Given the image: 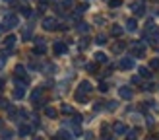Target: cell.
<instances>
[{"label":"cell","mask_w":159,"mask_h":140,"mask_svg":"<svg viewBox=\"0 0 159 140\" xmlns=\"http://www.w3.org/2000/svg\"><path fill=\"white\" fill-rule=\"evenodd\" d=\"M130 51H132V54H134L136 58L144 57V54H146V41H136V43H132Z\"/></svg>","instance_id":"obj_1"},{"label":"cell","mask_w":159,"mask_h":140,"mask_svg":"<svg viewBox=\"0 0 159 140\" xmlns=\"http://www.w3.org/2000/svg\"><path fill=\"white\" fill-rule=\"evenodd\" d=\"M146 37H149V41H152V43L159 41V29H157V26H153L152 21H149L148 27H146Z\"/></svg>","instance_id":"obj_2"},{"label":"cell","mask_w":159,"mask_h":140,"mask_svg":"<svg viewBox=\"0 0 159 140\" xmlns=\"http://www.w3.org/2000/svg\"><path fill=\"white\" fill-rule=\"evenodd\" d=\"M18 16H16V14H6L4 16V27L6 29H12V27H16V26H18Z\"/></svg>","instance_id":"obj_3"},{"label":"cell","mask_w":159,"mask_h":140,"mask_svg":"<svg viewBox=\"0 0 159 140\" xmlns=\"http://www.w3.org/2000/svg\"><path fill=\"white\" fill-rule=\"evenodd\" d=\"M118 68L120 70H132L134 68V58L132 57H124L118 60Z\"/></svg>","instance_id":"obj_4"},{"label":"cell","mask_w":159,"mask_h":140,"mask_svg":"<svg viewBox=\"0 0 159 140\" xmlns=\"http://www.w3.org/2000/svg\"><path fill=\"white\" fill-rule=\"evenodd\" d=\"M47 51V45H45V39L43 37H35V54H45Z\"/></svg>","instance_id":"obj_5"},{"label":"cell","mask_w":159,"mask_h":140,"mask_svg":"<svg viewBox=\"0 0 159 140\" xmlns=\"http://www.w3.org/2000/svg\"><path fill=\"white\" fill-rule=\"evenodd\" d=\"M118 96H120L122 99H132L134 91H132L130 86H120V88H118Z\"/></svg>","instance_id":"obj_6"},{"label":"cell","mask_w":159,"mask_h":140,"mask_svg":"<svg viewBox=\"0 0 159 140\" xmlns=\"http://www.w3.org/2000/svg\"><path fill=\"white\" fill-rule=\"evenodd\" d=\"M43 27H45L47 31H54V29L58 27V21L54 20V18H45V20H43Z\"/></svg>","instance_id":"obj_7"},{"label":"cell","mask_w":159,"mask_h":140,"mask_svg":"<svg viewBox=\"0 0 159 140\" xmlns=\"http://www.w3.org/2000/svg\"><path fill=\"white\" fill-rule=\"evenodd\" d=\"M52 51H54V54H66L68 47H66V43H62V41H57V43L52 45Z\"/></svg>","instance_id":"obj_8"},{"label":"cell","mask_w":159,"mask_h":140,"mask_svg":"<svg viewBox=\"0 0 159 140\" xmlns=\"http://www.w3.org/2000/svg\"><path fill=\"white\" fill-rule=\"evenodd\" d=\"M91 90H93V86L87 82V80H84L82 84H80V88H78V91H80V93H85V96H87V93H89Z\"/></svg>","instance_id":"obj_9"},{"label":"cell","mask_w":159,"mask_h":140,"mask_svg":"<svg viewBox=\"0 0 159 140\" xmlns=\"http://www.w3.org/2000/svg\"><path fill=\"white\" fill-rule=\"evenodd\" d=\"M132 12L136 14V16H144L146 14V10H144V6H142V2H132Z\"/></svg>","instance_id":"obj_10"},{"label":"cell","mask_w":159,"mask_h":140,"mask_svg":"<svg viewBox=\"0 0 159 140\" xmlns=\"http://www.w3.org/2000/svg\"><path fill=\"white\" fill-rule=\"evenodd\" d=\"M41 96H43V88H37V90H33V93H31V101L37 105L39 103V99H41Z\"/></svg>","instance_id":"obj_11"},{"label":"cell","mask_w":159,"mask_h":140,"mask_svg":"<svg viewBox=\"0 0 159 140\" xmlns=\"http://www.w3.org/2000/svg\"><path fill=\"white\" fill-rule=\"evenodd\" d=\"M113 130H115V134H124V132H126V124L124 123H115Z\"/></svg>","instance_id":"obj_12"},{"label":"cell","mask_w":159,"mask_h":140,"mask_svg":"<svg viewBox=\"0 0 159 140\" xmlns=\"http://www.w3.org/2000/svg\"><path fill=\"white\" fill-rule=\"evenodd\" d=\"M23 96H25V86H18V88L14 90V97L16 99H21Z\"/></svg>","instance_id":"obj_13"},{"label":"cell","mask_w":159,"mask_h":140,"mask_svg":"<svg viewBox=\"0 0 159 140\" xmlns=\"http://www.w3.org/2000/svg\"><path fill=\"white\" fill-rule=\"evenodd\" d=\"M20 136H29L31 134V127L29 124H20V132H18Z\"/></svg>","instance_id":"obj_14"},{"label":"cell","mask_w":159,"mask_h":140,"mask_svg":"<svg viewBox=\"0 0 159 140\" xmlns=\"http://www.w3.org/2000/svg\"><path fill=\"white\" fill-rule=\"evenodd\" d=\"M14 43H16V35H8V37L4 39V47H6V49H12Z\"/></svg>","instance_id":"obj_15"},{"label":"cell","mask_w":159,"mask_h":140,"mask_svg":"<svg viewBox=\"0 0 159 140\" xmlns=\"http://www.w3.org/2000/svg\"><path fill=\"white\" fill-rule=\"evenodd\" d=\"M126 29H128V31H136V29H138V21L134 20V18L128 20V21H126Z\"/></svg>","instance_id":"obj_16"},{"label":"cell","mask_w":159,"mask_h":140,"mask_svg":"<svg viewBox=\"0 0 159 140\" xmlns=\"http://www.w3.org/2000/svg\"><path fill=\"white\" fill-rule=\"evenodd\" d=\"M8 115H10V119L16 121V119H18V115H20V109H16V107L10 105V107H8Z\"/></svg>","instance_id":"obj_17"},{"label":"cell","mask_w":159,"mask_h":140,"mask_svg":"<svg viewBox=\"0 0 159 140\" xmlns=\"http://www.w3.org/2000/svg\"><path fill=\"white\" fill-rule=\"evenodd\" d=\"M45 115L51 117V119H57V109L54 107H45Z\"/></svg>","instance_id":"obj_18"},{"label":"cell","mask_w":159,"mask_h":140,"mask_svg":"<svg viewBox=\"0 0 159 140\" xmlns=\"http://www.w3.org/2000/svg\"><path fill=\"white\" fill-rule=\"evenodd\" d=\"M122 31H124V29H122L120 26H113V27H111V33H113L115 37H120V35H122Z\"/></svg>","instance_id":"obj_19"},{"label":"cell","mask_w":159,"mask_h":140,"mask_svg":"<svg viewBox=\"0 0 159 140\" xmlns=\"http://www.w3.org/2000/svg\"><path fill=\"white\" fill-rule=\"evenodd\" d=\"M78 31H80V33H89V26L84 23V21H80L78 23Z\"/></svg>","instance_id":"obj_20"},{"label":"cell","mask_w":159,"mask_h":140,"mask_svg":"<svg viewBox=\"0 0 159 140\" xmlns=\"http://www.w3.org/2000/svg\"><path fill=\"white\" fill-rule=\"evenodd\" d=\"M21 39H23V41H29V39H31V26L21 31Z\"/></svg>","instance_id":"obj_21"},{"label":"cell","mask_w":159,"mask_h":140,"mask_svg":"<svg viewBox=\"0 0 159 140\" xmlns=\"http://www.w3.org/2000/svg\"><path fill=\"white\" fill-rule=\"evenodd\" d=\"M138 70H140V76H144V78H149V76H152V70L146 68V66H140Z\"/></svg>","instance_id":"obj_22"},{"label":"cell","mask_w":159,"mask_h":140,"mask_svg":"<svg viewBox=\"0 0 159 140\" xmlns=\"http://www.w3.org/2000/svg\"><path fill=\"white\" fill-rule=\"evenodd\" d=\"M138 128H132V130H128V134H126V138H128V140H136L138 138Z\"/></svg>","instance_id":"obj_23"},{"label":"cell","mask_w":159,"mask_h":140,"mask_svg":"<svg viewBox=\"0 0 159 140\" xmlns=\"http://www.w3.org/2000/svg\"><path fill=\"white\" fill-rule=\"evenodd\" d=\"M124 47H126V45H124L122 41H118L116 45H113V51H115V53H122V51H124Z\"/></svg>","instance_id":"obj_24"},{"label":"cell","mask_w":159,"mask_h":140,"mask_svg":"<svg viewBox=\"0 0 159 140\" xmlns=\"http://www.w3.org/2000/svg\"><path fill=\"white\" fill-rule=\"evenodd\" d=\"M95 60L97 62H107V54L105 53H95Z\"/></svg>","instance_id":"obj_25"},{"label":"cell","mask_w":159,"mask_h":140,"mask_svg":"<svg viewBox=\"0 0 159 140\" xmlns=\"http://www.w3.org/2000/svg\"><path fill=\"white\" fill-rule=\"evenodd\" d=\"M76 101H80V103H87V97H85V93H80V91H76Z\"/></svg>","instance_id":"obj_26"},{"label":"cell","mask_w":159,"mask_h":140,"mask_svg":"<svg viewBox=\"0 0 159 140\" xmlns=\"http://www.w3.org/2000/svg\"><path fill=\"white\" fill-rule=\"evenodd\" d=\"M70 138H72V136H70L66 130H60L58 132V140H70Z\"/></svg>","instance_id":"obj_27"},{"label":"cell","mask_w":159,"mask_h":140,"mask_svg":"<svg viewBox=\"0 0 159 140\" xmlns=\"http://www.w3.org/2000/svg\"><path fill=\"white\" fill-rule=\"evenodd\" d=\"M149 68H152V70H157V68H159V58H152V60H149Z\"/></svg>","instance_id":"obj_28"},{"label":"cell","mask_w":159,"mask_h":140,"mask_svg":"<svg viewBox=\"0 0 159 140\" xmlns=\"http://www.w3.org/2000/svg\"><path fill=\"white\" fill-rule=\"evenodd\" d=\"M109 6L111 8H118V6H122V0H109Z\"/></svg>","instance_id":"obj_29"},{"label":"cell","mask_w":159,"mask_h":140,"mask_svg":"<svg viewBox=\"0 0 159 140\" xmlns=\"http://www.w3.org/2000/svg\"><path fill=\"white\" fill-rule=\"evenodd\" d=\"M142 90H144V91H153L155 90V84H144V86H142Z\"/></svg>","instance_id":"obj_30"},{"label":"cell","mask_w":159,"mask_h":140,"mask_svg":"<svg viewBox=\"0 0 159 140\" xmlns=\"http://www.w3.org/2000/svg\"><path fill=\"white\" fill-rule=\"evenodd\" d=\"M12 136H14L12 130H2V138H4V140H10Z\"/></svg>","instance_id":"obj_31"},{"label":"cell","mask_w":159,"mask_h":140,"mask_svg":"<svg viewBox=\"0 0 159 140\" xmlns=\"http://www.w3.org/2000/svg\"><path fill=\"white\" fill-rule=\"evenodd\" d=\"M95 43H97V45H105L107 43V37L105 35H99L97 39H95Z\"/></svg>","instance_id":"obj_32"},{"label":"cell","mask_w":159,"mask_h":140,"mask_svg":"<svg viewBox=\"0 0 159 140\" xmlns=\"http://www.w3.org/2000/svg\"><path fill=\"white\" fill-rule=\"evenodd\" d=\"M20 10H21V14H23V16H25V18H29V16H31V10H29V8H27V6H21V8H20Z\"/></svg>","instance_id":"obj_33"},{"label":"cell","mask_w":159,"mask_h":140,"mask_svg":"<svg viewBox=\"0 0 159 140\" xmlns=\"http://www.w3.org/2000/svg\"><path fill=\"white\" fill-rule=\"evenodd\" d=\"M95 68H97V66L91 64V62H89V64H85V70H87V72H95Z\"/></svg>","instance_id":"obj_34"},{"label":"cell","mask_w":159,"mask_h":140,"mask_svg":"<svg viewBox=\"0 0 159 140\" xmlns=\"http://www.w3.org/2000/svg\"><path fill=\"white\" fill-rule=\"evenodd\" d=\"M101 140H115L113 136H111L109 134V132H103V134H101Z\"/></svg>","instance_id":"obj_35"},{"label":"cell","mask_w":159,"mask_h":140,"mask_svg":"<svg viewBox=\"0 0 159 140\" xmlns=\"http://www.w3.org/2000/svg\"><path fill=\"white\" fill-rule=\"evenodd\" d=\"M107 90H109V86H107L105 82H101V84H99V91H107Z\"/></svg>","instance_id":"obj_36"},{"label":"cell","mask_w":159,"mask_h":140,"mask_svg":"<svg viewBox=\"0 0 159 140\" xmlns=\"http://www.w3.org/2000/svg\"><path fill=\"white\" fill-rule=\"evenodd\" d=\"M62 113H72V107H70V105H62Z\"/></svg>","instance_id":"obj_37"},{"label":"cell","mask_w":159,"mask_h":140,"mask_svg":"<svg viewBox=\"0 0 159 140\" xmlns=\"http://www.w3.org/2000/svg\"><path fill=\"white\" fill-rule=\"evenodd\" d=\"M62 6H74V0H62Z\"/></svg>","instance_id":"obj_38"},{"label":"cell","mask_w":159,"mask_h":140,"mask_svg":"<svg viewBox=\"0 0 159 140\" xmlns=\"http://www.w3.org/2000/svg\"><path fill=\"white\" fill-rule=\"evenodd\" d=\"M20 117H21V119H27V111H25V109H20Z\"/></svg>","instance_id":"obj_39"},{"label":"cell","mask_w":159,"mask_h":140,"mask_svg":"<svg viewBox=\"0 0 159 140\" xmlns=\"http://www.w3.org/2000/svg\"><path fill=\"white\" fill-rule=\"evenodd\" d=\"M87 45H89V39H84V41H82V43H80V47H82V49H85V47H87Z\"/></svg>","instance_id":"obj_40"},{"label":"cell","mask_w":159,"mask_h":140,"mask_svg":"<svg viewBox=\"0 0 159 140\" xmlns=\"http://www.w3.org/2000/svg\"><path fill=\"white\" fill-rule=\"evenodd\" d=\"M4 62H6V57H2V54H0V68L4 66Z\"/></svg>","instance_id":"obj_41"},{"label":"cell","mask_w":159,"mask_h":140,"mask_svg":"<svg viewBox=\"0 0 159 140\" xmlns=\"http://www.w3.org/2000/svg\"><path fill=\"white\" fill-rule=\"evenodd\" d=\"M107 107H109V109H115V107H116V103H115V101H111V103H107Z\"/></svg>","instance_id":"obj_42"},{"label":"cell","mask_w":159,"mask_h":140,"mask_svg":"<svg viewBox=\"0 0 159 140\" xmlns=\"http://www.w3.org/2000/svg\"><path fill=\"white\" fill-rule=\"evenodd\" d=\"M2 90H4V80L0 78V91H2Z\"/></svg>","instance_id":"obj_43"},{"label":"cell","mask_w":159,"mask_h":140,"mask_svg":"<svg viewBox=\"0 0 159 140\" xmlns=\"http://www.w3.org/2000/svg\"><path fill=\"white\" fill-rule=\"evenodd\" d=\"M39 2H41V4H47V2H51V0H39Z\"/></svg>","instance_id":"obj_44"},{"label":"cell","mask_w":159,"mask_h":140,"mask_svg":"<svg viewBox=\"0 0 159 140\" xmlns=\"http://www.w3.org/2000/svg\"><path fill=\"white\" fill-rule=\"evenodd\" d=\"M2 127H4V121H2V119H0V130H2Z\"/></svg>","instance_id":"obj_45"},{"label":"cell","mask_w":159,"mask_h":140,"mask_svg":"<svg viewBox=\"0 0 159 140\" xmlns=\"http://www.w3.org/2000/svg\"><path fill=\"white\" fill-rule=\"evenodd\" d=\"M2 29H4V26H0V33H2Z\"/></svg>","instance_id":"obj_46"},{"label":"cell","mask_w":159,"mask_h":140,"mask_svg":"<svg viewBox=\"0 0 159 140\" xmlns=\"http://www.w3.org/2000/svg\"><path fill=\"white\" fill-rule=\"evenodd\" d=\"M148 140H155V138H148Z\"/></svg>","instance_id":"obj_47"},{"label":"cell","mask_w":159,"mask_h":140,"mask_svg":"<svg viewBox=\"0 0 159 140\" xmlns=\"http://www.w3.org/2000/svg\"><path fill=\"white\" fill-rule=\"evenodd\" d=\"M8 2H14V0H8Z\"/></svg>","instance_id":"obj_48"}]
</instances>
